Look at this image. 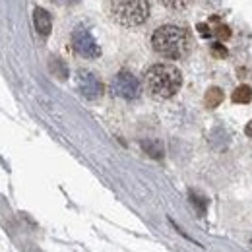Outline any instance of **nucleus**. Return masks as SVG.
<instances>
[{"instance_id": "obj_4", "label": "nucleus", "mask_w": 252, "mask_h": 252, "mask_svg": "<svg viewBox=\"0 0 252 252\" xmlns=\"http://www.w3.org/2000/svg\"><path fill=\"white\" fill-rule=\"evenodd\" d=\"M111 92L113 95H117V97H121V99H128V101H132V99H138L140 97V92H142V86H140V82H138V78L134 76V74H130V72H119L115 78H113V82H111Z\"/></svg>"}, {"instance_id": "obj_11", "label": "nucleus", "mask_w": 252, "mask_h": 252, "mask_svg": "<svg viewBox=\"0 0 252 252\" xmlns=\"http://www.w3.org/2000/svg\"><path fill=\"white\" fill-rule=\"evenodd\" d=\"M210 28H212V24H210ZM212 35L218 37V39H229L231 37V30L227 26H223V24H216L212 28Z\"/></svg>"}, {"instance_id": "obj_8", "label": "nucleus", "mask_w": 252, "mask_h": 252, "mask_svg": "<svg viewBox=\"0 0 252 252\" xmlns=\"http://www.w3.org/2000/svg\"><path fill=\"white\" fill-rule=\"evenodd\" d=\"M223 92H221L220 88H210L208 92H206V97H204V101H206V107H210V109H216L218 105H220L221 101H223Z\"/></svg>"}, {"instance_id": "obj_1", "label": "nucleus", "mask_w": 252, "mask_h": 252, "mask_svg": "<svg viewBox=\"0 0 252 252\" xmlns=\"http://www.w3.org/2000/svg\"><path fill=\"white\" fill-rule=\"evenodd\" d=\"M152 47L165 59H183L190 51V33L181 26H161L152 35Z\"/></svg>"}, {"instance_id": "obj_6", "label": "nucleus", "mask_w": 252, "mask_h": 252, "mask_svg": "<svg viewBox=\"0 0 252 252\" xmlns=\"http://www.w3.org/2000/svg\"><path fill=\"white\" fill-rule=\"evenodd\" d=\"M78 88H80V92L86 99H92V101L99 99L103 95V84L90 70H80L78 72Z\"/></svg>"}, {"instance_id": "obj_7", "label": "nucleus", "mask_w": 252, "mask_h": 252, "mask_svg": "<svg viewBox=\"0 0 252 252\" xmlns=\"http://www.w3.org/2000/svg\"><path fill=\"white\" fill-rule=\"evenodd\" d=\"M33 22H35V30L39 35L47 37L51 33V28H53V20H51V14L43 8H35L33 12Z\"/></svg>"}, {"instance_id": "obj_2", "label": "nucleus", "mask_w": 252, "mask_h": 252, "mask_svg": "<svg viewBox=\"0 0 252 252\" xmlns=\"http://www.w3.org/2000/svg\"><path fill=\"white\" fill-rule=\"evenodd\" d=\"M183 86L181 70L173 64H154L146 72V88L158 99H169Z\"/></svg>"}, {"instance_id": "obj_12", "label": "nucleus", "mask_w": 252, "mask_h": 252, "mask_svg": "<svg viewBox=\"0 0 252 252\" xmlns=\"http://www.w3.org/2000/svg\"><path fill=\"white\" fill-rule=\"evenodd\" d=\"M212 53H214L216 57H220V59H225V57H227V49H225L221 43H214V45H212Z\"/></svg>"}, {"instance_id": "obj_9", "label": "nucleus", "mask_w": 252, "mask_h": 252, "mask_svg": "<svg viewBox=\"0 0 252 252\" xmlns=\"http://www.w3.org/2000/svg\"><path fill=\"white\" fill-rule=\"evenodd\" d=\"M233 101L235 103H239V105H247V103H251L252 99V90L249 86H239L235 92H233Z\"/></svg>"}, {"instance_id": "obj_5", "label": "nucleus", "mask_w": 252, "mask_h": 252, "mask_svg": "<svg viewBox=\"0 0 252 252\" xmlns=\"http://www.w3.org/2000/svg\"><path fill=\"white\" fill-rule=\"evenodd\" d=\"M72 47L84 59H97L101 55V49H99L97 41L94 39V35L86 28H82V26L76 28L74 33H72Z\"/></svg>"}, {"instance_id": "obj_10", "label": "nucleus", "mask_w": 252, "mask_h": 252, "mask_svg": "<svg viewBox=\"0 0 252 252\" xmlns=\"http://www.w3.org/2000/svg\"><path fill=\"white\" fill-rule=\"evenodd\" d=\"M159 2L169 10H185V8H189L192 0H159Z\"/></svg>"}, {"instance_id": "obj_13", "label": "nucleus", "mask_w": 252, "mask_h": 252, "mask_svg": "<svg viewBox=\"0 0 252 252\" xmlns=\"http://www.w3.org/2000/svg\"><path fill=\"white\" fill-rule=\"evenodd\" d=\"M53 2H57V4H63V6H70V4H76L78 0H53Z\"/></svg>"}, {"instance_id": "obj_14", "label": "nucleus", "mask_w": 252, "mask_h": 252, "mask_svg": "<svg viewBox=\"0 0 252 252\" xmlns=\"http://www.w3.org/2000/svg\"><path fill=\"white\" fill-rule=\"evenodd\" d=\"M245 132H247V136H251V138H252V121L249 123V125H247V128H245Z\"/></svg>"}, {"instance_id": "obj_3", "label": "nucleus", "mask_w": 252, "mask_h": 252, "mask_svg": "<svg viewBox=\"0 0 252 252\" xmlns=\"http://www.w3.org/2000/svg\"><path fill=\"white\" fill-rule=\"evenodd\" d=\"M152 12L150 0H109V16L121 28L142 26Z\"/></svg>"}]
</instances>
